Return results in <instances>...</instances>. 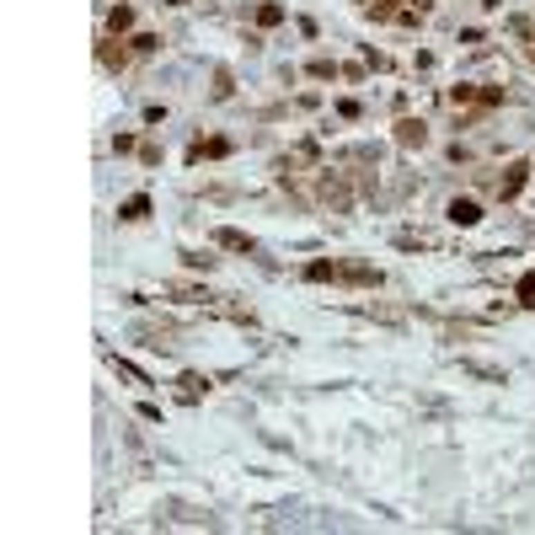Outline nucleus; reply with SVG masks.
I'll return each mask as SVG.
<instances>
[{
	"label": "nucleus",
	"mask_w": 535,
	"mask_h": 535,
	"mask_svg": "<svg viewBox=\"0 0 535 535\" xmlns=\"http://www.w3.org/2000/svg\"><path fill=\"white\" fill-rule=\"evenodd\" d=\"M144 209H150L144 198H129V204H124V220H144Z\"/></svg>",
	"instance_id": "20e7f679"
},
{
	"label": "nucleus",
	"mask_w": 535,
	"mask_h": 535,
	"mask_svg": "<svg viewBox=\"0 0 535 535\" xmlns=\"http://www.w3.org/2000/svg\"><path fill=\"white\" fill-rule=\"evenodd\" d=\"M450 220H455V225H476V220H482V209H476L471 198H455V204H450Z\"/></svg>",
	"instance_id": "f257e3e1"
},
{
	"label": "nucleus",
	"mask_w": 535,
	"mask_h": 535,
	"mask_svg": "<svg viewBox=\"0 0 535 535\" xmlns=\"http://www.w3.org/2000/svg\"><path fill=\"white\" fill-rule=\"evenodd\" d=\"M519 182H525V166H514V171H509V177H503V182H498V193H503V198H509V193H519Z\"/></svg>",
	"instance_id": "f03ea898"
},
{
	"label": "nucleus",
	"mask_w": 535,
	"mask_h": 535,
	"mask_svg": "<svg viewBox=\"0 0 535 535\" xmlns=\"http://www.w3.org/2000/svg\"><path fill=\"white\" fill-rule=\"evenodd\" d=\"M519 300H525V306H535V273H525V279H519Z\"/></svg>",
	"instance_id": "7ed1b4c3"
}]
</instances>
